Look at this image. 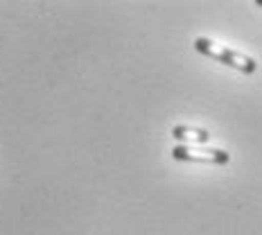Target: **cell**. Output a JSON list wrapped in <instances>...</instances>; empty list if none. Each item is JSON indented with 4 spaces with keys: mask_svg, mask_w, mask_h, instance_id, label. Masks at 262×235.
<instances>
[{
    "mask_svg": "<svg viewBox=\"0 0 262 235\" xmlns=\"http://www.w3.org/2000/svg\"><path fill=\"white\" fill-rule=\"evenodd\" d=\"M194 50L206 54V57L220 59L222 63L242 70V73H247V75L255 73V61L251 57H247V54H242V52H235V50H228V48H224V46H220V43H215L210 39H204V36L194 39Z\"/></svg>",
    "mask_w": 262,
    "mask_h": 235,
    "instance_id": "obj_1",
    "label": "cell"
},
{
    "mask_svg": "<svg viewBox=\"0 0 262 235\" xmlns=\"http://www.w3.org/2000/svg\"><path fill=\"white\" fill-rule=\"evenodd\" d=\"M172 156L177 161H199V163H215V165H226L231 161L228 152L201 147V145H177L172 149Z\"/></svg>",
    "mask_w": 262,
    "mask_h": 235,
    "instance_id": "obj_2",
    "label": "cell"
},
{
    "mask_svg": "<svg viewBox=\"0 0 262 235\" xmlns=\"http://www.w3.org/2000/svg\"><path fill=\"white\" fill-rule=\"evenodd\" d=\"M172 138L181 140L183 145H204L210 140V134L206 129H192V127H174Z\"/></svg>",
    "mask_w": 262,
    "mask_h": 235,
    "instance_id": "obj_3",
    "label": "cell"
},
{
    "mask_svg": "<svg viewBox=\"0 0 262 235\" xmlns=\"http://www.w3.org/2000/svg\"><path fill=\"white\" fill-rule=\"evenodd\" d=\"M255 5H260V7H262V0H258V3H255Z\"/></svg>",
    "mask_w": 262,
    "mask_h": 235,
    "instance_id": "obj_4",
    "label": "cell"
}]
</instances>
